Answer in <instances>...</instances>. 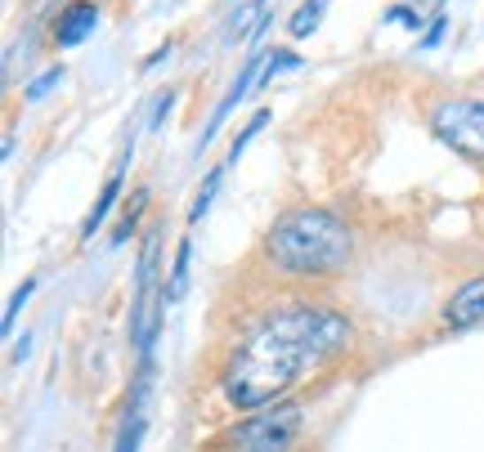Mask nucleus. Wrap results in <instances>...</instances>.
Instances as JSON below:
<instances>
[{"instance_id": "nucleus-3", "label": "nucleus", "mask_w": 484, "mask_h": 452, "mask_svg": "<svg viewBox=\"0 0 484 452\" xmlns=\"http://www.w3.org/2000/svg\"><path fill=\"white\" fill-rule=\"evenodd\" d=\"M301 421H305L301 403H273V408L251 412L234 430L229 443H234V452H288L292 439L301 434Z\"/></svg>"}, {"instance_id": "nucleus-19", "label": "nucleus", "mask_w": 484, "mask_h": 452, "mask_svg": "<svg viewBox=\"0 0 484 452\" xmlns=\"http://www.w3.org/2000/svg\"><path fill=\"white\" fill-rule=\"evenodd\" d=\"M440 36H444V19H435V23H431V32H426V41H422V50H431V45H440Z\"/></svg>"}, {"instance_id": "nucleus-8", "label": "nucleus", "mask_w": 484, "mask_h": 452, "mask_svg": "<svg viewBox=\"0 0 484 452\" xmlns=\"http://www.w3.org/2000/svg\"><path fill=\"white\" fill-rule=\"evenodd\" d=\"M95 27H99L95 0H77V5H67V10H63V19H58V27H54V41H58L63 50H73V45H81Z\"/></svg>"}, {"instance_id": "nucleus-5", "label": "nucleus", "mask_w": 484, "mask_h": 452, "mask_svg": "<svg viewBox=\"0 0 484 452\" xmlns=\"http://www.w3.org/2000/svg\"><path fill=\"white\" fill-rule=\"evenodd\" d=\"M265 77H269V54H256V58H247V67L238 72V81L225 90V99H220V103H216V112H211V121H206V130H202V143H197V153H202V148L216 139V130L225 126V117H229V112H234V108L247 99V90H251L256 81H265Z\"/></svg>"}, {"instance_id": "nucleus-11", "label": "nucleus", "mask_w": 484, "mask_h": 452, "mask_svg": "<svg viewBox=\"0 0 484 452\" xmlns=\"http://www.w3.org/2000/svg\"><path fill=\"white\" fill-rule=\"evenodd\" d=\"M327 5H332V0H305V5L288 19V36H292V41L314 36V32H319V23H323V14H327Z\"/></svg>"}, {"instance_id": "nucleus-9", "label": "nucleus", "mask_w": 484, "mask_h": 452, "mask_svg": "<svg viewBox=\"0 0 484 452\" xmlns=\"http://www.w3.org/2000/svg\"><path fill=\"white\" fill-rule=\"evenodd\" d=\"M126 162H130V148L121 153V162L112 166V175H108V184H104V193L95 197V211L86 215V224H81V238H95V229L108 219V211H112V202H117V193H121V175H126Z\"/></svg>"}, {"instance_id": "nucleus-4", "label": "nucleus", "mask_w": 484, "mask_h": 452, "mask_svg": "<svg viewBox=\"0 0 484 452\" xmlns=\"http://www.w3.org/2000/svg\"><path fill=\"white\" fill-rule=\"evenodd\" d=\"M435 139H444L453 153L484 162V99H444L431 112Z\"/></svg>"}, {"instance_id": "nucleus-18", "label": "nucleus", "mask_w": 484, "mask_h": 452, "mask_svg": "<svg viewBox=\"0 0 484 452\" xmlns=\"http://www.w3.org/2000/svg\"><path fill=\"white\" fill-rule=\"evenodd\" d=\"M153 103H157V108H153V121H149V126H153V130H157V126H162V121H166V112H171V103H175V95H171V90H166V95H157V99H153Z\"/></svg>"}, {"instance_id": "nucleus-10", "label": "nucleus", "mask_w": 484, "mask_h": 452, "mask_svg": "<svg viewBox=\"0 0 484 452\" xmlns=\"http://www.w3.org/2000/svg\"><path fill=\"white\" fill-rule=\"evenodd\" d=\"M265 23H269V0H242V5L225 19V41L234 45V41H242L251 27L260 32Z\"/></svg>"}, {"instance_id": "nucleus-2", "label": "nucleus", "mask_w": 484, "mask_h": 452, "mask_svg": "<svg viewBox=\"0 0 484 452\" xmlns=\"http://www.w3.org/2000/svg\"><path fill=\"white\" fill-rule=\"evenodd\" d=\"M265 256L273 269L296 273V278H327L341 273L355 256V238L345 229V219L323 206H296L273 219L265 234Z\"/></svg>"}, {"instance_id": "nucleus-6", "label": "nucleus", "mask_w": 484, "mask_h": 452, "mask_svg": "<svg viewBox=\"0 0 484 452\" xmlns=\"http://www.w3.org/2000/svg\"><path fill=\"white\" fill-rule=\"evenodd\" d=\"M444 323L449 327H475V323H484V273L466 278L453 291V300L444 305Z\"/></svg>"}, {"instance_id": "nucleus-17", "label": "nucleus", "mask_w": 484, "mask_h": 452, "mask_svg": "<svg viewBox=\"0 0 484 452\" xmlns=\"http://www.w3.org/2000/svg\"><path fill=\"white\" fill-rule=\"evenodd\" d=\"M32 291H36V282L27 278L14 295H10V310H5V332H14V323H19V314H23V305H27V300H32Z\"/></svg>"}, {"instance_id": "nucleus-7", "label": "nucleus", "mask_w": 484, "mask_h": 452, "mask_svg": "<svg viewBox=\"0 0 484 452\" xmlns=\"http://www.w3.org/2000/svg\"><path fill=\"white\" fill-rule=\"evenodd\" d=\"M149 372H153V358L144 363L140 381H134V399L126 408V421H121V434H117V448L112 452H140V439H144V403H149Z\"/></svg>"}, {"instance_id": "nucleus-1", "label": "nucleus", "mask_w": 484, "mask_h": 452, "mask_svg": "<svg viewBox=\"0 0 484 452\" xmlns=\"http://www.w3.org/2000/svg\"><path fill=\"white\" fill-rule=\"evenodd\" d=\"M355 332L350 318L336 310H319V305H292L260 318L247 341L229 354L220 390L238 412H260L273 408L301 376L327 358H341L350 349Z\"/></svg>"}, {"instance_id": "nucleus-16", "label": "nucleus", "mask_w": 484, "mask_h": 452, "mask_svg": "<svg viewBox=\"0 0 484 452\" xmlns=\"http://www.w3.org/2000/svg\"><path fill=\"white\" fill-rule=\"evenodd\" d=\"M58 77H63V67H50V72H41V77H36V81H32L27 90H23V99H27V103L45 99V95H50V90L58 86Z\"/></svg>"}, {"instance_id": "nucleus-15", "label": "nucleus", "mask_w": 484, "mask_h": 452, "mask_svg": "<svg viewBox=\"0 0 484 452\" xmlns=\"http://www.w3.org/2000/svg\"><path fill=\"white\" fill-rule=\"evenodd\" d=\"M265 121H269V112H256V117L247 121V130H242V134L234 139V148H229V162H238V157L247 153V143H251V139H256V134L265 130Z\"/></svg>"}, {"instance_id": "nucleus-14", "label": "nucleus", "mask_w": 484, "mask_h": 452, "mask_svg": "<svg viewBox=\"0 0 484 452\" xmlns=\"http://www.w3.org/2000/svg\"><path fill=\"white\" fill-rule=\"evenodd\" d=\"M144 202H149V193L140 188V193H134V202L126 206V219L117 224V229H112V247H121V242L130 238V229H134V219H140V206H144Z\"/></svg>"}, {"instance_id": "nucleus-13", "label": "nucleus", "mask_w": 484, "mask_h": 452, "mask_svg": "<svg viewBox=\"0 0 484 452\" xmlns=\"http://www.w3.org/2000/svg\"><path fill=\"white\" fill-rule=\"evenodd\" d=\"M220 180H225V166H216L211 175H206V184L197 188V197H193V206H188V219H193V224L206 215V206H211V197L220 193Z\"/></svg>"}, {"instance_id": "nucleus-12", "label": "nucleus", "mask_w": 484, "mask_h": 452, "mask_svg": "<svg viewBox=\"0 0 484 452\" xmlns=\"http://www.w3.org/2000/svg\"><path fill=\"white\" fill-rule=\"evenodd\" d=\"M188 260H193V242L184 238L180 251H175V269H171V287H166V300H180L184 287H188Z\"/></svg>"}]
</instances>
